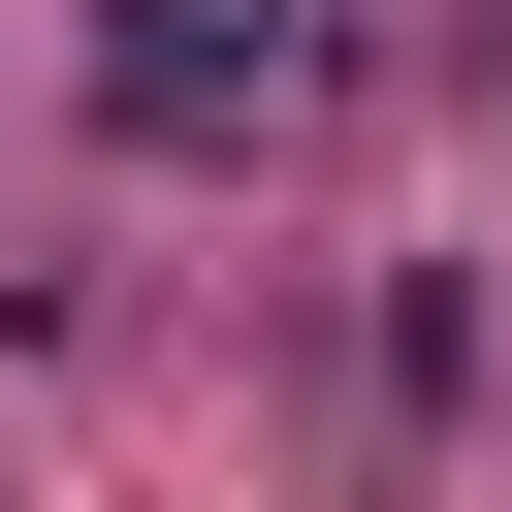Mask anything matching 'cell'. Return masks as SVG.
<instances>
[{
  "instance_id": "obj_1",
  "label": "cell",
  "mask_w": 512,
  "mask_h": 512,
  "mask_svg": "<svg viewBox=\"0 0 512 512\" xmlns=\"http://www.w3.org/2000/svg\"><path fill=\"white\" fill-rule=\"evenodd\" d=\"M96 96H128L160 160H256V128L320 96V0H128V32H96Z\"/></svg>"
}]
</instances>
